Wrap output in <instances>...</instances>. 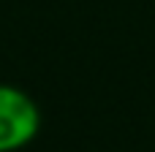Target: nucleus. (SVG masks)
I'll return each instance as SVG.
<instances>
[{"label": "nucleus", "mask_w": 155, "mask_h": 152, "mask_svg": "<svg viewBox=\"0 0 155 152\" xmlns=\"http://www.w3.org/2000/svg\"><path fill=\"white\" fill-rule=\"evenodd\" d=\"M41 131L38 103L16 84L0 82V152L27 147Z\"/></svg>", "instance_id": "f257e3e1"}]
</instances>
